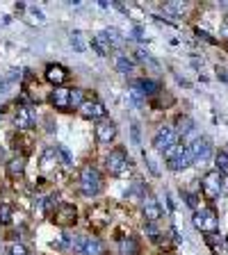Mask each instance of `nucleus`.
Instances as JSON below:
<instances>
[{
    "label": "nucleus",
    "instance_id": "nucleus-1",
    "mask_svg": "<svg viewBox=\"0 0 228 255\" xmlns=\"http://www.w3.org/2000/svg\"><path fill=\"white\" fill-rule=\"evenodd\" d=\"M100 189H103V178H100L98 169L91 164H84L80 169V191H82V196L94 198V196L100 194Z\"/></svg>",
    "mask_w": 228,
    "mask_h": 255
},
{
    "label": "nucleus",
    "instance_id": "nucleus-2",
    "mask_svg": "<svg viewBox=\"0 0 228 255\" xmlns=\"http://www.w3.org/2000/svg\"><path fill=\"white\" fill-rule=\"evenodd\" d=\"M164 158H167V166L171 171H185V169H190L194 164V158H192L190 148L185 146V143H176L171 148L164 153Z\"/></svg>",
    "mask_w": 228,
    "mask_h": 255
},
{
    "label": "nucleus",
    "instance_id": "nucleus-3",
    "mask_svg": "<svg viewBox=\"0 0 228 255\" xmlns=\"http://www.w3.org/2000/svg\"><path fill=\"white\" fill-rule=\"evenodd\" d=\"M221 189H224V175H221L219 171H208L203 175V180H201V191H203V196L208 198V201L212 203L219 198Z\"/></svg>",
    "mask_w": 228,
    "mask_h": 255
},
{
    "label": "nucleus",
    "instance_id": "nucleus-4",
    "mask_svg": "<svg viewBox=\"0 0 228 255\" xmlns=\"http://www.w3.org/2000/svg\"><path fill=\"white\" fill-rule=\"evenodd\" d=\"M130 164V158L126 155V148H114L107 153L105 158V169L110 175H123Z\"/></svg>",
    "mask_w": 228,
    "mask_h": 255
},
{
    "label": "nucleus",
    "instance_id": "nucleus-5",
    "mask_svg": "<svg viewBox=\"0 0 228 255\" xmlns=\"http://www.w3.org/2000/svg\"><path fill=\"white\" fill-rule=\"evenodd\" d=\"M176 132H174V128L171 126H162L155 132V137H153V148L158 150V153H167L171 146H176Z\"/></svg>",
    "mask_w": 228,
    "mask_h": 255
},
{
    "label": "nucleus",
    "instance_id": "nucleus-6",
    "mask_svg": "<svg viewBox=\"0 0 228 255\" xmlns=\"http://www.w3.org/2000/svg\"><path fill=\"white\" fill-rule=\"evenodd\" d=\"M194 225H196L198 230H205V233H217V225H219V221H217V214H214V210L205 207V210L194 212Z\"/></svg>",
    "mask_w": 228,
    "mask_h": 255
},
{
    "label": "nucleus",
    "instance_id": "nucleus-7",
    "mask_svg": "<svg viewBox=\"0 0 228 255\" xmlns=\"http://www.w3.org/2000/svg\"><path fill=\"white\" fill-rule=\"evenodd\" d=\"M53 221L62 228H68V225H73L78 221V210L76 205H71V203H62L57 212H53Z\"/></svg>",
    "mask_w": 228,
    "mask_h": 255
},
{
    "label": "nucleus",
    "instance_id": "nucleus-8",
    "mask_svg": "<svg viewBox=\"0 0 228 255\" xmlns=\"http://www.w3.org/2000/svg\"><path fill=\"white\" fill-rule=\"evenodd\" d=\"M187 148H190L194 162H205V159L212 155V143L208 142V139H203V137H198L192 143H187Z\"/></svg>",
    "mask_w": 228,
    "mask_h": 255
},
{
    "label": "nucleus",
    "instance_id": "nucleus-9",
    "mask_svg": "<svg viewBox=\"0 0 228 255\" xmlns=\"http://www.w3.org/2000/svg\"><path fill=\"white\" fill-rule=\"evenodd\" d=\"M78 112L82 114L84 119H98V121H103L107 116V107L103 105V103H98V100H84L82 107H80Z\"/></svg>",
    "mask_w": 228,
    "mask_h": 255
},
{
    "label": "nucleus",
    "instance_id": "nucleus-10",
    "mask_svg": "<svg viewBox=\"0 0 228 255\" xmlns=\"http://www.w3.org/2000/svg\"><path fill=\"white\" fill-rule=\"evenodd\" d=\"M96 139L100 143H112L116 139V123L110 119L98 121V126H96Z\"/></svg>",
    "mask_w": 228,
    "mask_h": 255
},
{
    "label": "nucleus",
    "instance_id": "nucleus-11",
    "mask_svg": "<svg viewBox=\"0 0 228 255\" xmlns=\"http://www.w3.org/2000/svg\"><path fill=\"white\" fill-rule=\"evenodd\" d=\"M66 78H68V71L62 64H48L46 66V80L50 84H55V87H64Z\"/></svg>",
    "mask_w": 228,
    "mask_h": 255
},
{
    "label": "nucleus",
    "instance_id": "nucleus-12",
    "mask_svg": "<svg viewBox=\"0 0 228 255\" xmlns=\"http://www.w3.org/2000/svg\"><path fill=\"white\" fill-rule=\"evenodd\" d=\"M144 217L148 223H155L160 217H162V207H160V203L153 198V196H144Z\"/></svg>",
    "mask_w": 228,
    "mask_h": 255
},
{
    "label": "nucleus",
    "instance_id": "nucleus-13",
    "mask_svg": "<svg viewBox=\"0 0 228 255\" xmlns=\"http://www.w3.org/2000/svg\"><path fill=\"white\" fill-rule=\"evenodd\" d=\"M23 173H25V158H21V155H16V158H12L7 162V175L12 178V180H18Z\"/></svg>",
    "mask_w": 228,
    "mask_h": 255
},
{
    "label": "nucleus",
    "instance_id": "nucleus-14",
    "mask_svg": "<svg viewBox=\"0 0 228 255\" xmlns=\"http://www.w3.org/2000/svg\"><path fill=\"white\" fill-rule=\"evenodd\" d=\"M14 123H16V128H18V130H28V128L34 126V116H32L30 107H18Z\"/></svg>",
    "mask_w": 228,
    "mask_h": 255
},
{
    "label": "nucleus",
    "instance_id": "nucleus-15",
    "mask_svg": "<svg viewBox=\"0 0 228 255\" xmlns=\"http://www.w3.org/2000/svg\"><path fill=\"white\" fill-rule=\"evenodd\" d=\"M68 94H71L68 87H55L53 94H50V103H53L55 107H60V110H66L68 107Z\"/></svg>",
    "mask_w": 228,
    "mask_h": 255
},
{
    "label": "nucleus",
    "instance_id": "nucleus-16",
    "mask_svg": "<svg viewBox=\"0 0 228 255\" xmlns=\"http://www.w3.org/2000/svg\"><path fill=\"white\" fill-rule=\"evenodd\" d=\"M91 48H94L100 57H107V55L112 53V44L107 41L105 34H94V37H91Z\"/></svg>",
    "mask_w": 228,
    "mask_h": 255
},
{
    "label": "nucleus",
    "instance_id": "nucleus-17",
    "mask_svg": "<svg viewBox=\"0 0 228 255\" xmlns=\"http://www.w3.org/2000/svg\"><path fill=\"white\" fill-rule=\"evenodd\" d=\"M174 132H176V137H185L187 135H192L194 132V123H192V119L190 116H185V114H180L178 119H176V128H174Z\"/></svg>",
    "mask_w": 228,
    "mask_h": 255
},
{
    "label": "nucleus",
    "instance_id": "nucleus-18",
    "mask_svg": "<svg viewBox=\"0 0 228 255\" xmlns=\"http://www.w3.org/2000/svg\"><path fill=\"white\" fill-rule=\"evenodd\" d=\"M80 253L82 255H105V244L100 239H96V237H87Z\"/></svg>",
    "mask_w": 228,
    "mask_h": 255
},
{
    "label": "nucleus",
    "instance_id": "nucleus-19",
    "mask_svg": "<svg viewBox=\"0 0 228 255\" xmlns=\"http://www.w3.org/2000/svg\"><path fill=\"white\" fill-rule=\"evenodd\" d=\"M132 87H135L142 96H155V94L160 91V82H155V80H146V78L144 80H137Z\"/></svg>",
    "mask_w": 228,
    "mask_h": 255
},
{
    "label": "nucleus",
    "instance_id": "nucleus-20",
    "mask_svg": "<svg viewBox=\"0 0 228 255\" xmlns=\"http://www.w3.org/2000/svg\"><path fill=\"white\" fill-rule=\"evenodd\" d=\"M119 253L121 255H137L139 253V241L135 237H121L119 239Z\"/></svg>",
    "mask_w": 228,
    "mask_h": 255
},
{
    "label": "nucleus",
    "instance_id": "nucleus-21",
    "mask_svg": "<svg viewBox=\"0 0 228 255\" xmlns=\"http://www.w3.org/2000/svg\"><path fill=\"white\" fill-rule=\"evenodd\" d=\"M55 155H57V148H53V146H48V148L44 150V155H41V169H44V171L55 169V164H57Z\"/></svg>",
    "mask_w": 228,
    "mask_h": 255
},
{
    "label": "nucleus",
    "instance_id": "nucleus-22",
    "mask_svg": "<svg viewBox=\"0 0 228 255\" xmlns=\"http://www.w3.org/2000/svg\"><path fill=\"white\" fill-rule=\"evenodd\" d=\"M84 100H87V98H84V89H80V87H73V89H71V94H68V107L80 110Z\"/></svg>",
    "mask_w": 228,
    "mask_h": 255
},
{
    "label": "nucleus",
    "instance_id": "nucleus-23",
    "mask_svg": "<svg viewBox=\"0 0 228 255\" xmlns=\"http://www.w3.org/2000/svg\"><path fill=\"white\" fill-rule=\"evenodd\" d=\"M214 171H219L224 178L228 175V153L226 150H219V153L214 155Z\"/></svg>",
    "mask_w": 228,
    "mask_h": 255
},
{
    "label": "nucleus",
    "instance_id": "nucleus-24",
    "mask_svg": "<svg viewBox=\"0 0 228 255\" xmlns=\"http://www.w3.org/2000/svg\"><path fill=\"white\" fill-rule=\"evenodd\" d=\"M114 66L119 73H130L132 71V60H128V55H116L114 57Z\"/></svg>",
    "mask_w": 228,
    "mask_h": 255
},
{
    "label": "nucleus",
    "instance_id": "nucleus-25",
    "mask_svg": "<svg viewBox=\"0 0 228 255\" xmlns=\"http://www.w3.org/2000/svg\"><path fill=\"white\" fill-rule=\"evenodd\" d=\"M103 34H105L107 41H110L112 46H121L123 44V37L119 34V30H116V28H110V30H105Z\"/></svg>",
    "mask_w": 228,
    "mask_h": 255
},
{
    "label": "nucleus",
    "instance_id": "nucleus-26",
    "mask_svg": "<svg viewBox=\"0 0 228 255\" xmlns=\"http://www.w3.org/2000/svg\"><path fill=\"white\" fill-rule=\"evenodd\" d=\"M9 221H12V205H7V203H0V223L7 225Z\"/></svg>",
    "mask_w": 228,
    "mask_h": 255
},
{
    "label": "nucleus",
    "instance_id": "nucleus-27",
    "mask_svg": "<svg viewBox=\"0 0 228 255\" xmlns=\"http://www.w3.org/2000/svg\"><path fill=\"white\" fill-rule=\"evenodd\" d=\"M53 205H57V194L46 196V201H44V212L48 214V217L53 214Z\"/></svg>",
    "mask_w": 228,
    "mask_h": 255
},
{
    "label": "nucleus",
    "instance_id": "nucleus-28",
    "mask_svg": "<svg viewBox=\"0 0 228 255\" xmlns=\"http://www.w3.org/2000/svg\"><path fill=\"white\" fill-rule=\"evenodd\" d=\"M144 233L148 235V239H153V241L160 239V230H158V225H155V223H146L144 225Z\"/></svg>",
    "mask_w": 228,
    "mask_h": 255
},
{
    "label": "nucleus",
    "instance_id": "nucleus-29",
    "mask_svg": "<svg viewBox=\"0 0 228 255\" xmlns=\"http://www.w3.org/2000/svg\"><path fill=\"white\" fill-rule=\"evenodd\" d=\"M164 9H169L174 16H182V12H185V5H182V2H167V5H164Z\"/></svg>",
    "mask_w": 228,
    "mask_h": 255
},
{
    "label": "nucleus",
    "instance_id": "nucleus-30",
    "mask_svg": "<svg viewBox=\"0 0 228 255\" xmlns=\"http://www.w3.org/2000/svg\"><path fill=\"white\" fill-rule=\"evenodd\" d=\"M57 155L62 158V164H64V166L71 164V153H68V150L64 148V146H57Z\"/></svg>",
    "mask_w": 228,
    "mask_h": 255
},
{
    "label": "nucleus",
    "instance_id": "nucleus-31",
    "mask_svg": "<svg viewBox=\"0 0 228 255\" xmlns=\"http://www.w3.org/2000/svg\"><path fill=\"white\" fill-rule=\"evenodd\" d=\"M9 255H28V251H25V246H21V244H14V246L9 248Z\"/></svg>",
    "mask_w": 228,
    "mask_h": 255
},
{
    "label": "nucleus",
    "instance_id": "nucleus-32",
    "mask_svg": "<svg viewBox=\"0 0 228 255\" xmlns=\"http://www.w3.org/2000/svg\"><path fill=\"white\" fill-rule=\"evenodd\" d=\"M71 44H76V48L80 50V53L84 50V48H82V44H80V34H78V32H73V37H71Z\"/></svg>",
    "mask_w": 228,
    "mask_h": 255
},
{
    "label": "nucleus",
    "instance_id": "nucleus-33",
    "mask_svg": "<svg viewBox=\"0 0 228 255\" xmlns=\"http://www.w3.org/2000/svg\"><path fill=\"white\" fill-rule=\"evenodd\" d=\"M185 198H187V205H190V207H196V198L192 194H185Z\"/></svg>",
    "mask_w": 228,
    "mask_h": 255
},
{
    "label": "nucleus",
    "instance_id": "nucleus-34",
    "mask_svg": "<svg viewBox=\"0 0 228 255\" xmlns=\"http://www.w3.org/2000/svg\"><path fill=\"white\" fill-rule=\"evenodd\" d=\"M132 139H135V143H139V130H137V126H132Z\"/></svg>",
    "mask_w": 228,
    "mask_h": 255
},
{
    "label": "nucleus",
    "instance_id": "nucleus-35",
    "mask_svg": "<svg viewBox=\"0 0 228 255\" xmlns=\"http://www.w3.org/2000/svg\"><path fill=\"white\" fill-rule=\"evenodd\" d=\"M132 32H135V39H144V34H142V30H139V28H135Z\"/></svg>",
    "mask_w": 228,
    "mask_h": 255
}]
</instances>
